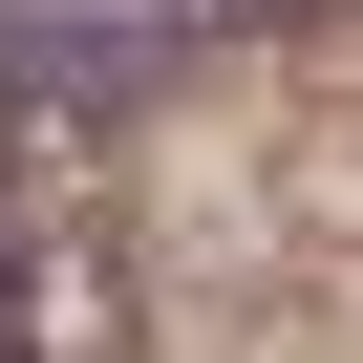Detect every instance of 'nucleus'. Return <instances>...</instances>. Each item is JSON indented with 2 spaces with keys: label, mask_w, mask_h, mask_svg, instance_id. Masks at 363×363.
<instances>
[{
  "label": "nucleus",
  "mask_w": 363,
  "mask_h": 363,
  "mask_svg": "<svg viewBox=\"0 0 363 363\" xmlns=\"http://www.w3.org/2000/svg\"><path fill=\"white\" fill-rule=\"evenodd\" d=\"M193 65V0H22V128H150Z\"/></svg>",
  "instance_id": "nucleus-1"
},
{
  "label": "nucleus",
  "mask_w": 363,
  "mask_h": 363,
  "mask_svg": "<svg viewBox=\"0 0 363 363\" xmlns=\"http://www.w3.org/2000/svg\"><path fill=\"white\" fill-rule=\"evenodd\" d=\"M0 128H22V0H0Z\"/></svg>",
  "instance_id": "nucleus-4"
},
{
  "label": "nucleus",
  "mask_w": 363,
  "mask_h": 363,
  "mask_svg": "<svg viewBox=\"0 0 363 363\" xmlns=\"http://www.w3.org/2000/svg\"><path fill=\"white\" fill-rule=\"evenodd\" d=\"M214 43H299V22H342V0H193Z\"/></svg>",
  "instance_id": "nucleus-3"
},
{
  "label": "nucleus",
  "mask_w": 363,
  "mask_h": 363,
  "mask_svg": "<svg viewBox=\"0 0 363 363\" xmlns=\"http://www.w3.org/2000/svg\"><path fill=\"white\" fill-rule=\"evenodd\" d=\"M0 363H150V320H128V257H107L86 214H43L22 171H0Z\"/></svg>",
  "instance_id": "nucleus-2"
}]
</instances>
